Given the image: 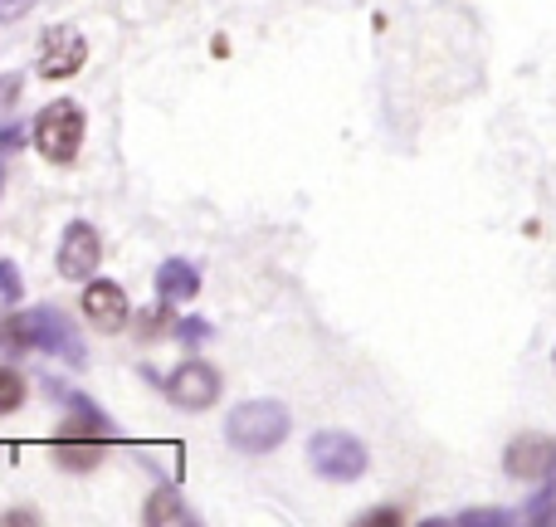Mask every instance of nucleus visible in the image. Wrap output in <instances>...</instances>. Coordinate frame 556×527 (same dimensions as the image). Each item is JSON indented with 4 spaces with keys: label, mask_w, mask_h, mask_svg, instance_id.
<instances>
[{
    "label": "nucleus",
    "mask_w": 556,
    "mask_h": 527,
    "mask_svg": "<svg viewBox=\"0 0 556 527\" xmlns=\"http://www.w3.org/2000/svg\"><path fill=\"white\" fill-rule=\"evenodd\" d=\"M5 347L10 352H49L64 356L68 366H84V332H78L74 317H64L59 308H29V313H15L5 323Z\"/></svg>",
    "instance_id": "obj_1"
},
{
    "label": "nucleus",
    "mask_w": 556,
    "mask_h": 527,
    "mask_svg": "<svg viewBox=\"0 0 556 527\" xmlns=\"http://www.w3.org/2000/svg\"><path fill=\"white\" fill-rule=\"evenodd\" d=\"M293 430V415L283 401H240L225 415V440L240 454H274Z\"/></svg>",
    "instance_id": "obj_2"
},
{
    "label": "nucleus",
    "mask_w": 556,
    "mask_h": 527,
    "mask_svg": "<svg viewBox=\"0 0 556 527\" xmlns=\"http://www.w3.org/2000/svg\"><path fill=\"white\" fill-rule=\"evenodd\" d=\"M84 133H88V117H84V108L68 103V98H54L49 108H39L35 127H29L35 152L45 156V162H54V166L74 162L78 147H84Z\"/></svg>",
    "instance_id": "obj_3"
},
{
    "label": "nucleus",
    "mask_w": 556,
    "mask_h": 527,
    "mask_svg": "<svg viewBox=\"0 0 556 527\" xmlns=\"http://www.w3.org/2000/svg\"><path fill=\"white\" fill-rule=\"evenodd\" d=\"M307 464H313V474L327 484H356L366 474V464H371V454L346 430H317L313 440H307Z\"/></svg>",
    "instance_id": "obj_4"
},
{
    "label": "nucleus",
    "mask_w": 556,
    "mask_h": 527,
    "mask_svg": "<svg viewBox=\"0 0 556 527\" xmlns=\"http://www.w3.org/2000/svg\"><path fill=\"white\" fill-rule=\"evenodd\" d=\"M156 386H162V396L176 405V411H186V415H201V411H211L215 401H220V372H215L211 362H181V366H172L166 376H156V372H147Z\"/></svg>",
    "instance_id": "obj_5"
},
{
    "label": "nucleus",
    "mask_w": 556,
    "mask_h": 527,
    "mask_svg": "<svg viewBox=\"0 0 556 527\" xmlns=\"http://www.w3.org/2000/svg\"><path fill=\"white\" fill-rule=\"evenodd\" d=\"M84 64H88V39L78 35L74 25H49L45 39H39L35 74L49 78V84H59V78H74Z\"/></svg>",
    "instance_id": "obj_6"
},
{
    "label": "nucleus",
    "mask_w": 556,
    "mask_h": 527,
    "mask_svg": "<svg viewBox=\"0 0 556 527\" xmlns=\"http://www.w3.org/2000/svg\"><path fill=\"white\" fill-rule=\"evenodd\" d=\"M98 264H103V235H98L88 221H68L64 240H59V254H54L59 278H68V284H78V278H93Z\"/></svg>",
    "instance_id": "obj_7"
},
{
    "label": "nucleus",
    "mask_w": 556,
    "mask_h": 527,
    "mask_svg": "<svg viewBox=\"0 0 556 527\" xmlns=\"http://www.w3.org/2000/svg\"><path fill=\"white\" fill-rule=\"evenodd\" d=\"M84 317L98 327V332H123V327L132 323V303H127L123 284H113V278H88Z\"/></svg>",
    "instance_id": "obj_8"
},
{
    "label": "nucleus",
    "mask_w": 556,
    "mask_h": 527,
    "mask_svg": "<svg viewBox=\"0 0 556 527\" xmlns=\"http://www.w3.org/2000/svg\"><path fill=\"white\" fill-rule=\"evenodd\" d=\"M503 469L513 479H547V474H556V440H547V435H518L508 444V454H503Z\"/></svg>",
    "instance_id": "obj_9"
},
{
    "label": "nucleus",
    "mask_w": 556,
    "mask_h": 527,
    "mask_svg": "<svg viewBox=\"0 0 556 527\" xmlns=\"http://www.w3.org/2000/svg\"><path fill=\"white\" fill-rule=\"evenodd\" d=\"M195 293H201V268L191 260H162V268H156V298L172 308H186L195 303Z\"/></svg>",
    "instance_id": "obj_10"
},
{
    "label": "nucleus",
    "mask_w": 556,
    "mask_h": 527,
    "mask_svg": "<svg viewBox=\"0 0 556 527\" xmlns=\"http://www.w3.org/2000/svg\"><path fill=\"white\" fill-rule=\"evenodd\" d=\"M103 450H108V440H93V435H64V430H59V440L49 444V454H54L59 469H74V474L93 469V464L103 460Z\"/></svg>",
    "instance_id": "obj_11"
},
{
    "label": "nucleus",
    "mask_w": 556,
    "mask_h": 527,
    "mask_svg": "<svg viewBox=\"0 0 556 527\" xmlns=\"http://www.w3.org/2000/svg\"><path fill=\"white\" fill-rule=\"evenodd\" d=\"M142 523H152V527H162V523H195V513L181 503L176 484H156V493L142 503Z\"/></svg>",
    "instance_id": "obj_12"
},
{
    "label": "nucleus",
    "mask_w": 556,
    "mask_h": 527,
    "mask_svg": "<svg viewBox=\"0 0 556 527\" xmlns=\"http://www.w3.org/2000/svg\"><path fill=\"white\" fill-rule=\"evenodd\" d=\"M25 405V376L10 372V366H0V415L20 411Z\"/></svg>",
    "instance_id": "obj_13"
},
{
    "label": "nucleus",
    "mask_w": 556,
    "mask_h": 527,
    "mask_svg": "<svg viewBox=\"0 0 556 527\" xmlns=\"http://www.w3.org/2000/svg\"><path fill=\"white\" fill-rule=\"evenodd\" d=\"M25 298V278H20L15 260H0V308H15Z\"/></svg>",
    "instance_id": "obj_14"
},
{
    "label": "nucleus",
    "mask_w": 556,
    "mask_h": 527,
    "mask_svg": "<svg viewBox=\"0 0 556 527\" xmlns=\"http://www.w3.org/2000/svg\"><path fill=\"white\" fill-rule=\"evenodd\" d=\"M459 527H503V523H518L513 513H503V509H469V513H459L454 518Z\"/></svg>",
    "instance_id": "obj_15"
},
{
    "label": "nucleus",
    "mask_w": 556,
    "mask_h": 527,
    "mask_svg": "<svg viewBox=\"0 0 556 527\" xmlns=\"http://www.w3.org/2000/svg\"><path fill=\"white\" fill-rule=\"evenodd\" d=\"M176 337H181L186 347H201V342H211L215 337V327L205 323V317H181V323H176Z\"/></svg>",
    "instance_id": "obj_16"
},
{
    "label": "nucleus",
    "mask_w": 556,
    "mask_h": 527,
    "mask_svg": "<svg viewBox=\"0 0 556 527\" xmlns=\"http://www.w3.org/2000/svg\"><path fill=\"white\" fill-rule=\"evenodd\" d=\"M556 518V489H542L538 499L522 509V523H552Z\"/></svg>",
    "instance_id": "obj_17"
},
{
    "label": "nucleus",
    "mask_w": 556,
    "mask_h": 527,
    "mask_svg": "<svg viewBox=\"0 0 556 527\" xmlns=\"http://www.w3.org/2000/svg\"><path fill=\"white\" fill-rule=\"evenodd\" d=\"M166 308H172V303L152 308V313H137V332H142V342H152V337L166 327Z\"/></svg>",
    "instance_id": "obj_18"
},
{
    "label": "nucleus",
    "mask_w": 556,
    "mask_h": 527,
    "mask_svg": "<svg viewBox=\"0 0 556 527\" xmlns=\"http://www.w3.org/2000/svg\"><path fill=\"white\" fill-rule=\"evenodd\" d=\"M20 142H25V127H20V123L0 127V156H5V152H15V147H20Z\"/></svg>",
    "instance_id": "obj_19"
},
{
    "label": "nucleus",
    "mask_w": 556,
    "mask_h": 527,
    "mask_svg": "<svg viewBox=\"0 0 556 527\" xmlns=\"http://www.w3.org/2000/svg\"><path fill=\"white\" fill-rule=\"evenodd\" d=\"M29 5H35V0H0V20H20Z\"/></svg>",
    "instance_id": "obj_20"
},
{
    "label": "nucleus",
    "mask_w": 556,
    "mask_h": 527,
    "mask_svg": "<svg viewBox=\"0 0 556 527\" xmlns=\"http://www.w3.org/2000/svg\"><path fill=\"white\" fill-rule=\"evenodd\" d=\"M362 523H366V527H376V523H401V513H395V509H376V513H366Z\"/></svg>",
    "instance_id": "obj_21"
},
{
    "label": "nucleus",
    "mask_w": 556,
    "mask_h": 527,
    "mask_svg": "<svg viewBox=\"0 0 556 527\" xmlns=\"http://www.w3.org/2000/svg\"><path fill=\"white\" fill-rule=\"evenodd\" d=\"M0 342H5V323H0Z\"/></svg>",
    "instance_id": "obj_22"
}]
</instances>
